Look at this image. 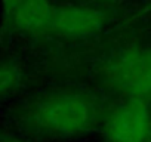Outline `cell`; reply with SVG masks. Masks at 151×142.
<instances>
[{"instance_id": "cell-1", "label": "cell", "mask_w": 151, "mask_h": 142, "mask_svg": "<svg viewBox=\"0 0 151 142\" xmlns=\"http://www.w3.org/2000/svg\"><path fill=\"white\" fill-rule=\"evenodd\" d=\"M105 107L102 93L82 86H61L28 99L18 113V121L33 135L74 141L99 130Z\"/></svg>"}, {"instance_id": "cell-2", "label": "cell", "mask_w": 151, "mask_h": 142, "mask_svg": "<svg viewBox=\"0 0 151 142\" xmlns=\"http://www.w3.org/2000/svg\"><path fill=\"white\" fill-rule=\"evenodd\" d=\"M93 80L101 93L117 98L151 101V37L123 43L93 67Z\"/></svg>"}, {"instance_id": "cell-3", "label": "cell", "mask_w": 151, "mask_h": 142, "mask_svg": "<svg viewBox=\"0 0 151 142\" xmlns=\"http://www.w3.org/2000/svg\"><path fill=\"white\" fill-rule=\"evenodd\" d=\"M117 8H105L91 0H61L52 22L50 39L86 42L107 31Z\"/></svg>"}, {"instance_id": "cell-4", "label": "cell", "mask_w": 151, "mask_h": 142, "mask_svg": "<svg viewBox=\"0 0 151 142\" xmlns=\"http://www.w3.org/2000/svg\"><path fill=\"white\" fill-rule=\"evenodd\" d=\"M98 132L104 142H151V101L117 98L107 102Z\"/></svg>"}, {"instance_id": "cell-5", "label": "cell", "mask_w": 151, "mask_h": 142, "mask_svg": "<svg viewBox=\"0 0 151 142\" xmlns=\"http://www.w3.org/2000/svg\"><path fill=\"white\" fill-rule=\"evenodd\" d=\"M61 0H0L5 24L19 36L50 37L52 22Z\"/></svg>"}, {"instance_id": "cell-6", "label": "cell", "mask_w": 151, "mask_h": 142, "mask_svg": "<svg viewBox=\"0 0 151 142\" xmlns=\"http://www.w3.org/2000/svg\"><path fill=\"white\" fill-rule=\"evenodd\" d=\"M25 80L22 65L15 59H0V99L15 95Z\"/></svg>"}, {"instance_id": "cell-7", "label": "cell", "mask_w": 151, "mask_h": 142, "mask_svg": "<svg viewBox=\"0 0 151 142\" xmlns=\"http://www.w3.org/2000/svg\"><path fill=\"white\" fill-rule=\"evenodd\" d=\"M91 2L101 5V6H105V8H117V5L120 2H123V0H91Z\"/></svg>"}, {"instance_id": "cell-8", "label": "cell", "mask_w": 151, "mask_h": 142, "mask_svg": "<svg viewBox=\"0 0 151 142\" xmlns=\"http://www.w3.org/2000/svg\"><path fill=\"white\" fill-rule=\"evenodd\" d=\"M133 2L138 3V6L145 9L147 12H151V0H133Z\"/></svg>"}, {"instance_id": "cell-9", "label": "cell", "mask_w": 151, "mask_h": 142, "mask_svg": "<svg viewBox=\"0 0 151 142\" xmlns=\"http://www.w3.org/2000/svg\"><path fill=\"white\" fill-rule=\"evenodd\" d=\"M0 142H34V141H25V139H19V138H5Z\"/></svg>"}]
</instances>
